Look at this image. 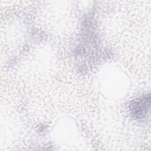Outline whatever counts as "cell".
Segmentation results:
<instances>
[{"label":"cell","instance_id":"obj_1","mask_svg":"<svg viewBox=\"0 0 151 151\" xmlns=\"http://www.w3.org/2000/svg\"><path fill=\"white\" fill-rule=\"evenodd\" d=\"M150 95L136 99L130 104L132 114L136 118L142 119L145 117L150 109Z\"/></svg>","mask_w":151,"mask_h":151}]
</instances>
